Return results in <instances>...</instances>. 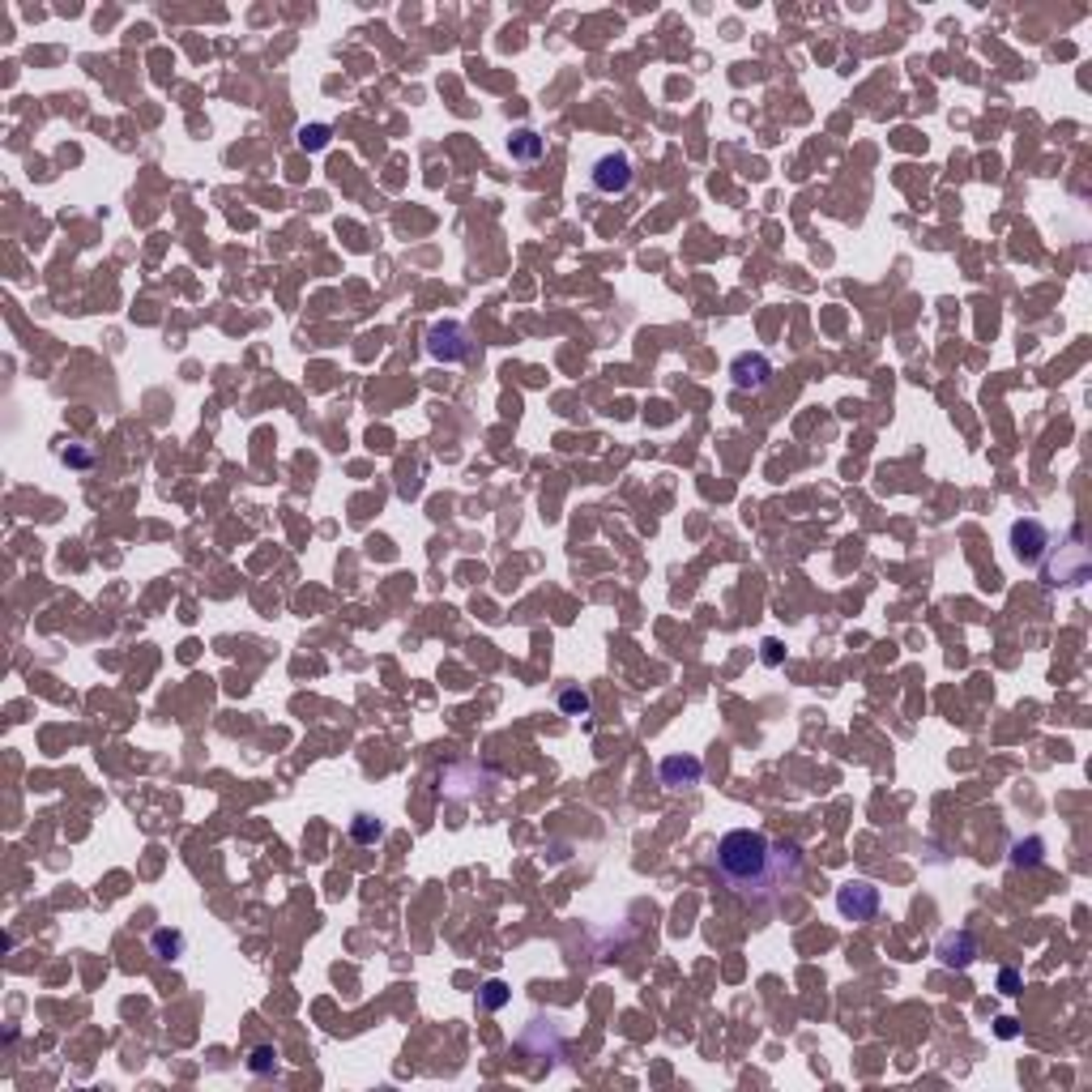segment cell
Instances as JSON below:
<instances>
[{"label":"cell","instance_id":"6da1fadb","mask_svg":"<svg viewBox=\"0 0 1092 1092\" xmlns=\"http://www.w3.org/2000/svg\"><path fill=\"white\" fill-rule=\"evenodd\" d=\"M713 875L751 905L785 897L802 875V845L772 841L760 828H734L713 845Z\"/></svg>","mask_w":1092,"mask_h":1092},{"label":"cell","instance_id":"7a4b0ae2","mask_svg":"<svg viewBox=\"0 0 1092 1092\" xmlns=\"http://www.w3.org/2000/svg\"><path fill=\"white\" fill-rule=\"evenodd\" d=\"M1045 559L1050 564H1042V576L1050 589H1076L1088 581L1092 572V555L1088 546H1084V529L1079 525H1071L1067 534H1062L1059 542H1050V551H1045Z\"/></svg>","mask_w":1092,"mask_h":1092},{"label":"cell","instance_id":"3957f363","mask_svg":"<svg viewBox=\"0 0 1092 1092\" xmlns=\"http://www.w3.org/2000/svg\"><path fill=\"white\" fill-rule=\"evenodd\" d=\"M636 184V167L623 149H606L589 163V188L598 196H627Z\"/></svg>","mask_w":1092,"mask_h":1092},{"label":"cell","instance_id":"277c9868","mask_svg":"<svg viewBox=\"0 0 1092 1092\" xmlns=\"http://www.w3.org/2000/svg\"><path fill=\"white\" fill-rule=\"evenodd\" d=\"M427 355H431L436 363H444V367L465 363L474 355L470 329L461 325V320H436V325L427 329Z\"/></svg>","mask_w":1092,"mask_h":1092},{"label":"cell","instance_id":"5b68a950","mask_svg":"<svg viewBox=\"0 0 1092 1092\" xmlns=\"http://www.w3.org/2000/svg\"><path fill=\"white\" fill-rule=\"evenodd\" d=\"M1050 542H1054V534H1050L1037 517H1020V521L1011 525V551H1015V559H1020L1024 568H1042Z\"/></svg>","mask_w":1092,"mask_h":1092},{"label":"cell","instance_id":"8992f818","mask_svg":"<svg viewBox=\"0 0 1092 1092\" xmlns=\"http://www.w3.org/2000/svg\"><path fill=\"white\" fill-rule=\"evenodd\" d=\"M880 905H883L880 888L866 883V880H849V883L836 888V913H841L845 922H871V917L880 913Z\"/></svg>","mask_w":1092,"mask_h":1092},{"label":"cell","instance_id":"52a82bcc","mask_svg":"<svg viewBox=\"0 0 1092 1092\" xmlns=\"http://www.w3.org/2000/svg\"><path fill=\"white\" fill-rule=\"evenodd\" d=\"M730 380H734V389L760 393L772 380V359H768L764 350H743V355L730 359Z\"/></svg>","mask_w":1092,"mask_h":1092},{"label":"cell","instance_id":"ba28073f","mask_svg":"<svg viewBox=\"0 0 1092 1092\" xmlns=\"http://www.w3.org/2000/svg\"><path fill=\"white\" fill-rule=\"evenodd\" d=\"M934 956H939V964L943 969H969V964L978 961V939H973V930H947L943 939H939V947H934Z\"/></svg>","mask_w":1092,"mask_h":1092},{"label":"cell","instance_id":"9c48e42d","mask_svg":"<svg viewBox=\"0 0 1092 1092\" xmlns=\"http://www.w3.org/2000/svg\"><path fill=\"white\" fill-rule=\"evenodd\" d=\"M657 777L666 790H691V785L704 781V760L700 755H666L657 764Z\"/></svg>","mask_w":1092,"mask_h":1092},{"label":"cell","instance_id":"30bf717a","mask_svg":"<svg viewBox=\"0 0 1092 1092\" xmlns=\"http://www.w3.org/2000/svg\"><path fill=\"white\" fill-rule=\"evenodd\" d=\"M508 158L521 167H534L546 158V137L538 129H512L508 132Z\"/></svg>","mask_w":1092,"mask_h":1092},{"label":"cell","instance_id":"8fae6325","mask_svg":"<svg viewBox=\"0 0 1092 1092\" xmlns=\"http://www.w3.org/2000/svg\"><path fill=\"white\" fill-rule=\"evenodd\" d=\"M184 947H188V939H184V930H171V926H158L154 934H149V952L158 956V961H180Z\"/></svg>","mask_w":1092,"mask_h":1092},{"label":"cell","instance_id":"7c38bea8","mask_svg":"<svg viewBox=\"0 0 1092 1092\" xmlns=\"http://www.w3.org/2000/svg\"><path fill=\"white\" fill-rule=\"evenodd\" d=\"M384 836V824L375 816H367V811H359V816H350V841L355 845H375Z\"/></svg>","mask_w":1092,"mask_h":1092},{"label":"cell","instance_id":"4fadbf2b","mask_svg":"<svg viewBox=\"0 0 1092 1092\" xmlns=\"http://www.w3.org/2000/svg\"><path fill=\"white\" fill-rule=\"evenodd\" d=\"M559 713H568V717H589V713H593L589 691H581V687H564V691H559Z\"/></svg>","mask_w":1092,"mask_h":1092},{"label":"cell","instance_id":"5bb4252c","mask_svg":"<svg viewBox=\"0 0 1092 1092\" xmlns=\"http://www.w3.org/2000/svg\"><path fill=\"white\" fill-rule=\"evenodd\" d=\"M1045 853V841L1042 836H1028V841H1015L1011 845V866H1037Z\"/></svg>","mask_w":1092,"mask_h":1092},{"label":"cell","instance_id":"9a60e30c","mask_svg":"<svg viewBox=\"0 0 1092 1092\" xmlns=\"http://www.w3.org/2000/svg\"><path fill=\"white\" fill-rule=\"evenodd\" d=\"M333 141V129L329 124H299V146L308 154H320V149Z\"/></svg>","mask_w":1092,"mask_h":1092},{"label":"cell","instance_id":"2e32d148","mask_svg":"<svg viewBox=\"0 0 1092 1092\" xmlns=\"http://www.w3.org/2000/svg\"><path fill=\"white\" fill-rule=\"evenodd\" d=\"M508 995H512V990H508L504 981H500V978H491L487 986L478 990V1007H483V1011H500V1007H504V1003H508Z\"/></svg>","mask_w":1092,"mask_h":1092},{"label":"cell","instance_id":"e0dca14e","mask_svg":"<svg viewBox=\"0 0 1092 1092\" xmlns=\"http://www.w3.org/2000/svg\"><path fill=\"white\" fill-rule=\"evenodd\" d=\"M248 1071L252 1076H274L277 1071V1050L274 1045H257L252 1054H248Z\"/></svg>","mask_w":1092,"mask_h":1092},{"label":"cell","instance_id":"ac0fdd59","mask_svg":"<svg viewBox=\"0 0 1092 1092\" xmlns=\"http://www.w3.org/2000/svg\"><path fill=\"white\" fill-rule=\"evenodd\" d=\"M760 657H764V666H781V662H785V645L768 636L764 645H760Z\"/></svg>","mask_w":1092,"mask_h":1092},{"label":"cell","instance_id":"d6986e66","mask_svg":"<svg viewBox=\"0 0 1092 1092\" xmlns=\"http://www.w3.org/2000/svg\"><path fill=\"white\" fill-rule=\"evenodd\" d=\"M998 995H1007V998L1020 995V973H1015V969H1003V973H998Z\"/></svg>","mask_w":1092,"mask_h":1092},{"label":"cell","instance_id":"ffe728a7","mask_svg":"<svg viewBox=\"0 0 1092 1092\" xmlns=\"http://www.w3.org/2000/svg\"><path fill=\"white\" fill-rule=\"evenodd\" d=\"M60 461H65V465H77V470H86V465H90V453H86V448H60Z\"/></svg>","mask_w":1092,"mask_h":1092},{"label":"cell","instance_id":"44dd1931","mask_svg":"<svg viewBox=\"0 0 1092 1092\" xmlns=\"http://www.w3.org/2000/svg\"><path fill=\"white\" fill-rule=\"evenodd\" d=\"M1015 1033H1020V1024H1015L1011 1015H1003V1020H998V1037H1003V1042H1011Z\"/></svg>","mask_w":1092,"mask_h":1092}]
</instances>
